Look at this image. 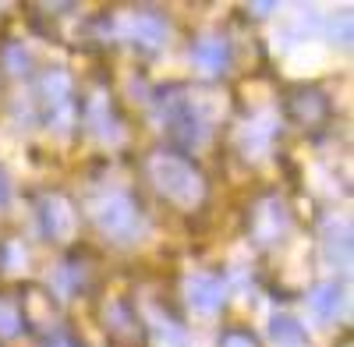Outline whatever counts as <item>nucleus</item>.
<instances>
[{"label": "nucleus", "instance_id": "nucleus-8", "mask_svg": "<svg viewBox=\"0 0 354 347\" xmlns=\"http://www.w3.org/2000/svg\"><path fill=\"white\" fill-rule=\"evenodd\" d=\"M312 312L322 315V319H333V315L340 312L344 305V291H340V283H319L315 291H312Z\"/></svg>", "mask_w": 354, "mask_h": 347}, {"label": "nucleus", "instance_id": "nucleus-2", "mask_svg": "<svg viewBox=\"0 0 354 347\" xmlns=\"http://www.w3.org/2000/svg\"><path fill=\"white\" fill-rule=\"evenodd\" d=\"M96 220H100V227L106 230L110 238H131L138 230V209L131 206V198H124V195L106 198L100 206V213H96Z\"/></svg>", "mask_w": 354, "mask_h": 347}, {"label": "nucleus", "instance_id": "nucleus-1", "mask_svg": "<svg viewBox=\"0 0 354 347\" xmlns=\"http://www.w3.org/2000/svg\"><path fill=\"white\" fill-rule=\"evenodd\" d=\"M153 181L170 202H177V206H198L202 195H205L202 174L181 156H156L153 160Z\"/></svg>", "mask_w": 354, "mask_h": 347}, {"label": "nucleus", "instance_id": "nucleus-3", "mask_svg": "<svg viewBox=\"0 0 354 347\" xmlns=\"http://www.w3.org/2000/svg\"><path fill=\"white\" fill-rule=\"evenodd\" d=\"M223 298H227L223 276L198 273V276L188 280V301H192V308H198V312H216V308L223 305Z\"/></svg>", "mask_w": 354, "mask_h": 347}, {"label": "nucleus", "instance_id": "nucleus-5", "mask_svg": "<svg viewBox=\"0 0 354 347\" xmlns=\"http://www.w3.org/2000/svg\"><path fill=\"white\" fill-rule=\"evenodd\" d=\"M128 36L135 43H142V46H149V50H160L163 39H167V21L156 18V15H138L128 25Z\"/></svg>", "mask_w": 354, "mask_h": 347}, {"label": "nucleus", "instance_id": "nucleus-9", "mask_svg": "<svg viewBox=\"0 0 354 347\" xmlns=\"http://www.w3.org/2000/svg\"><path fill=\"white\" fill-rule=\"evenodd\" d=\"M21 330V315L8 305H0V337H15Z\"/></svg>", "mask_w": 354, "mask_h": 347}, {"label": "nucleus", "instance_id": "nucleus-12", "mask_svg": "<svg viewBox=\"0 0 354 347\" xmlns=\"http://www.w3.org/2000/svg\"><path fill=\"white\" fill-rule=\"evenodd\" d=\"M46 347H78V344H75L71 337H57V340H50Z\"/></svg>", "mask_w": 354, "mask_h": 347}, {"label": "nucleus", "instance_id": "nucleus-4", "mask_svg": "<svg viewBox=\"0 0 354 347\" xmlns=\"http://www.w3.org/2000/svg\"><path fill=\"white\" fill-rule=\"evenodd\" d=\"M192 57H195V64H198L202 71L220 75V71L230 64V46H227V39H220V36H202V39L195 43Z\"/></svg>", "mask_w": 354, "mask_h": 347}, {"label": "nucleus", "instance_id": "nucleus-11", "mask_svg": "<svg viewBox=\"0 0 354 347\" xmlns=\"http://www.w3.org/2000/svg\"><path fill=\"white\" fill-rule=\"evenodd\" d=\"M11 202V181H8V170L0 167V206H8Z\"/></svg>", "mask_w": 354, "mask_h": 347}, {"label": "nucleus", "instance_id": "nucleus-10", "mask_svg": "<svg viewBox=\"0 0 354 347\" xmlns=\"http://www.w3.org/2000/svg\"><path fill=\"white\" fill-rule=\"evenodd\" d=\"M223 347H259L248 333H227L223 337Z\"/></svg>", "mask_w": 354, "mask_h": 347}, {"label": "nucleus", "instance_id": "nucleus-6", "mask_svg": "<svg viewBox=\"0 0 354 347\" xmlns=\"http://www.w3.org/2000/svg\"><path fill=\"white\" fill-rule=\"evenodd\" d=\"M43 227H46L50 238H71L75 220H71V209H68L64 198H46V206H43Z\"/></svg>", "mask_w": 354, "mask_h": 347}, {"label": "nucleus", "instance_id": "nucleus-7", "mask_svg": "<svg viewBox=\"0 0 354 347\" xmlns=\"http://www.w3.org/2000/svg\"><path fill=\"white\" fill-rule=\"evenodd\" d=\"M270 337L277 347H305L308 333L301 330V323L294 315H273L270 319Z\"/></svg>", "mask_w": 354, "mask_h": 347}]
</instances>
